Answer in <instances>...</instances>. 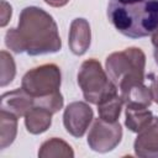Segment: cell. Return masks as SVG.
I'll list each match as a JSON object with an SVG mask.
<instances>
[{"label": "cell", "instance_id": "cell-1", "mask_svg": "<svg viewBox=\"0 0 158 158\" xmlns=\"http://www.w3.org/2000/svg\"><path fill=\"white\" fill-rule=\"evenodd\" d=\"M5 44L15 53L26 52L28 56L56 53L62 48L56 21L37 6L21 10L17 27L7 30L5 35Z\"/></svg>", "mask_w": 158, "mask_h": 158}, {"label": "cell", "instance_id": "cell-2", "mask_svg": "<svg viewBox=\"0 0 158 158\" xmlns=\"http://www.w3.org/2000/svg\"><path fill=\"white\" fill-rule=\"evenodd\" d=\"M110 23L128 38L152 36L158 28V0H109Z\"/></svg>", "mask_w": 158, "mask_h": 158}, {"label": "cell", "instance_id": "cell-3", "mask_svg": "<svg viewBox=\"0 0 158 158\" xmlns=\"http://www.w3.org/2000/svg\"><path fill=\"white\" fill-rule=\"evenodd\" d=\"M106 73L117 89L132 83L144 81L146 56L141 48L130 47L114 52L106 58Z\"/></svg>", "mask_w": 158, "mask_h": 158}, {"label": "cell", "instance_id": "cell-4", "mask_svg": "<svg viewBox=\"0 0 158 158\" xmlns=\"http://www.w3.org/2000/svg\"><path fill=\"white\" fill-rule=\"evenodd\" d=\"M77 79L85 101L90 104L98 105L110 94L117 93V86L95 58L86 59L81 63Z\"/></svg>", "mask_w": 158, "mask_h": 158}, {"label": "cell", "instance_id": "cell-5", "mask_svg": "<svg viewBox=\"0 0 158 158\" xmlns=\"http://www.w3.org/2000/svg\"><path fill=\"white\" fill-rule=\"evenodd\" d=\"M60 83L62 74L59 67L53 63H48L30 69L22 77L21 88L35 99L59 91Z\"/></svg>", "mask_w": 158, "mask_h": 158}, {"label": "cell", "instance_id": "cell-6", "mask_svg": "<svg viewBox=\"0 0 158 158\" xmlns=\"http://www.w3.org/2000/svg\"><path fill=\"white\" fill-rule=\"evenodd\" d=\"M122 138L121 125L116 122H109L102 118H96L88 135L89 147L99 153H106L112 151Z\"/></svg>", "mask_w": 158, "mask_h": 158}, {"label": "cell", "instance_id": "cell-7", "mask_svg": "<svg viewBox=\"0 0 158 158\" xmlns=\"http://www.w3.org/2000/svg\"><path fill=\"white\" fill-rule=\"evenodd\" d=\"M94 118L93 109L83 101L70 102L63 114V125L69 135L80 138L85 135Z\"/></svg>", "mask_w": 158, "mask_h": 158}, {"label": "cell", "instance_id": "cell-8", "mask_svg": "<svg viewBox=\"0 0 158 158\" xmlns=\"http://www.w3.org/2000/svg\"><path fill=\"white\" fill-rule=\"evenodd\" d=\"M135 154L142 158H158V117L141 130L133 143Z\"/></svg>", "mask_w": 158, "mask_h": 158}, {"label": "cell", "instance_id": "cell-9", "mask_svg": "<svg viewBox=\"0 0 158 158\" xmlns=\"http://www.w3.org/2000/svg\"><path fill=\"white\" fill-rule=\"evenodd\" d=\"M33 105V96H31L22 88L4 93L0 99V109L15 115L19 118L22 116L25 117V115L32 109Z\"/></svg>", "mask_w": 158, "mask_h": 158}, {"label": "cell", "instance_id": "cell-10", "mask_svg": "<svg viewBox=\"0 0 158 158\" xmlns=\"http://www.w3.org/2000/svg\"><path fill=\"white\" fill-rule=\"evenodd\" d=\"M91 41V32L89 22L83 19L78 17L74 19L70 23L69 28V48L75 56H83L90 46Z\"/></svg>", "mask_w": 158, "mask_h": 158}, {"label": "cell", "instance_id": "cell-11", "mask_svg": "<svg viewBox=\"0 0 158 158\" xmlns=\"http://www.w3.org/2000/svg\"><path fill=\"white\" fill-rule=\"evenodd\" d=\"M52 112L42 106L33 105L25 115V126L32 135H40L47 131L52 123Z\"/></svg>", "mask_w": 158, "mask_h": 158}, {"label": "cell", "instance_id": "cell-12", "mask_svg": "<svg viewBox=\"0 0 158 158\" xmlns=\"http://www.w3.org/2000/svg\"><path fill=\"white\" fill-rule=\"evenodd\" d=\"M120 91L123 104L126 105H139L148 107L152 102L151 89L144 85V81L132 83L120 89Z\"/></svg>", "mask_w": 158, "mask_h": 158}, {"label": "cell", "instance_id": "cell-13", "mask_svg": "<svg viewBox=\"0 0 158 158\" xmlns=\"http://www.w3.org/2000/svg\"><path fill=\"white\" fill-rule=\"evenodd\" d=\"M125 117L126 127L136 133H138L141 130L148 126L153 120V115L148 110V107L139 105H126Z\"/></svg>", "mask_w": 158, "mask_h": 158}, {"label": "cell", "instance_id": "cell-14", "mask_svg": "<svg viewBox=\"0 0 158 158\" xmlns=\"http://www.w3.org/2000/svg\"><path fill=\"white\" fill-rule=\"evenodd\" d=\"M122 105H123V100L121 95H118L117 93L110 94L98 104L99 117L109 122H116L120 117Z\"/></svg>", "mask_w": 158, "mask_h": 158}, {"label": "cell", "instance_id": "cell-15", "mask_svg": "<svg viewBox=\"0 0 158 158\" xmlns=\"http://www.w3.org/2000/svg\"><path fill=\"white\" fill-rule=\"evenodd\" d=\"M17 118L15 115L0 110V148L5 149L10 146L17 133Z\"/></svg>", "mask_w": 158, "mask_h": 158}, {"label": "cell", "instance_id": "cell-16", "mask_svg": "<svg viewBox=\"0 0 158 158\" xmlns=\"http://www.w3.org/2000/svg\"><path fill=\"white\" fill-rule=\"evenodd\" d=\"M38 157L48 158V157H74V152L72 147L60 138L53 137L42 143L38 151Z\"/></svg>", "mask_w": 158, "mask_h": 158}, {"label": "cell", "instance_id": "cell-17", "mask_svg": "<svg viewBox=\"0 0 158 158\" xmlns=\"http://www.w3.org/2000/svg\"><path fill=\"white\" fill-rule=\"evenodd\" d=\"M16 74V65L12 56L6 51L0 52V85L10 84Z\"/></svg>", "mask_w": 158, "mask_h": 158}, {"label": "cell", "instance_id": "cell-18", "mask_svg": "<svg viewBox=\"0 0 158 158\" xmlns=\"http://www.w3.org/2000/svg\"><path fill=\"white\" fill-rule=\"evenodd\" d=\"M63 95L60 94V91L42 96V98H35V105L42 106L47 110H49L52 114L58 112L62 107H63Z\"/></svg>", "mask_w": 158, "mask_h": 158}, {"label": "cell", "instance_id": "cell-19", "mask_svg": "<svg viewBox=\"0 0 158 158\" xmlns=\"http://www.w3.org/2000/svg\"><path fill=\"white\" fill-rule=\"evenodd\" d=\"M11 15H12V7L6 1L1 0V22H0L1 27L6 26V23L9 22L10 17H11Z\"/></svg>", "mask_w": 158, "mask_h": 158}, {"label": "cell", "instance_id": "cell-20", "mask_svg": "<svg viewBox=\"0 0 158 158\" xmlns=\"http://www.w3.org/2000/svg\"><path fill=\"white\" fill-rule=\"evenodd\" d=\"M149 89H151V94H152V100L158 104V75H156L151 79Z\"/></svg>", "mask_w": 158, "mask_h": 158}, {"label": "cell", "instance_id": "cell-21", "mask_svg": "<svg viewBox=\"0 0 158 158\" xmlns=\"http://www.w3.org/2000/svg\"><path fill=\"white\" fill-rule=\"evenodd\" d=\"M46 4H48L49 6H53V7H62L64 5L68 4L69 0H43Z\"/></svg>", "mask_w": 158, "mask_h": 158}, {"label": "cell", "instance_id": "cell-22", "mask_svg": "<svg viewBox=\"0 0 158 158\" xmlns=\"http://www.w3.org/2000/svg\"><path fill=\"white\" fill-rule=\"evenodd\" d=\"M151 37H152V43H153V46H154V47H158V28L156 30V32H154Z\"/></svg>", "mask_w": 158, "mask_h": 158}, {"label": "cell", "instance_id": "cell-23", "mask_svg": "<svg viewBox=\"0 0 158 158\" xmlns=\"http://www.w3.org/2000/svg\"><path fill=\"white\" fill-rule=\"evenodd\" d=\"M154 59H156V63L158 65V47H154Z\"/></svg>", "mask_w": 158, "mask_h": 158}]
</instances>
